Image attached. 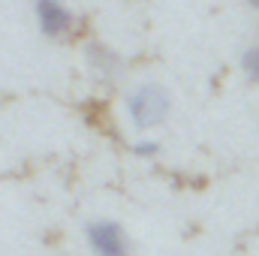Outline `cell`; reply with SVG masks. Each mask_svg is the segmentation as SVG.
<instances>
[{"label": "cell", "instance_id": "cell-1", "mask_svg": "<svg viewBox=\"0 0 259 256\" xmlns=\"http://www.w3.org/2000/svg\"><path fill=\"white\" fill-rule=\"evenodd\" d=\"M172 97L163 84H136L127 94V112L130 121L139 130H154L169 118Z\"/></svg>", "mask_w": 259, "mask_h": 256}, {"label": "cell", "instance_id": "cell-2", "mask_svg": "<svg viewBox=\"0 0 259 256\" xmlns=\"http://www.w3.org/2000/svg\"><path fill=\"white\" fill-rule=\"evenodd\" d=\"M84 235H88L94 256H130L127 232L115 220H94V223H88Z\"/></svg>", "mask_w": 259, "mask_h": 256}, {"label": "cell", "instance_id": "cell-3", "mask_svg": "<svg viewBox=\"0 0 259 256\" xmlns=\"http://www.w3.org/2000/svg\"><path fill=\"white\" fill-rule=\"evenodd\" d=\"M36 24L49 39H64L72 30V12L61 0H36Z\"/></svg>", "mask_w": 259, "mask_h": 256}, {"label": "cell", "instance_id": "cell-4", "mask_svg": "<svg viewBox=\"0 0 259 256\" xmlns=\"http://www.w3.org/2000/svg\"><path fill=\"white\" fill-rule=\"evenodd\" d=\"M88 55H91V66H94L97 72H103L106 78L118 75L121 64H118V58H115V55H112L106 46H91V49H88Z\"/></svg>", "mask_w": 259, "mask_h": 256}, {"label": "cell", "instance_id": "cell-5", "mask_svg": "<svg viewBox=\"0 0 259 256\" xmlns=\"http://www.w3.org/2000/svg\"><path fill=\"white\" fill-rule=\"evenodd\" d=\"M241 69H244V75H247L250 81L259 84V46H250V49L241 55Z\"/></svg>", "mask_w": 259, "mask_h": 256}, {"label": "cell", "instance_id": "cell-6", "mask_svg": "<svg viewBox=\"0 0 259 256\" xmlns=\"http://www.w3.org/2000/svg\"><path fill=\"white\" fill-rule=\"evenodd\" d=\"M133 151H136V157L151 160V157H157V154H160V145H157V142H136V145H133Z\"/></svg>", "mask_w": 259, "mask_h": 256}, {"label": "cell", "instance_id": "cell-7", "mask_svg": "<svg viewBox=\"0 0 259 256\" xmlns=\"http://www.w3.org/2000/svg\"><path fill=\"white\" fill-rule=\"evenodd\" d=\"M247 3H250V6H253V9H259V0H247Z\"/></svg>", "mask_w": 259, "mask_h": 256}]
</instances>
